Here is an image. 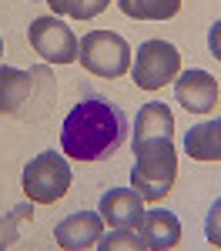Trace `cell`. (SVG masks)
Returning a JSON list of instances; mask_svg holds the SVG:
<instances>
[{"label": "cell", "instance_id": "18", "mask_svg": "<svg viewBox=\"0 0 221 251\" xmlns=\"http://www.w3.org/2000/svg\"><path fill=\"white\" fill-rule=\"evenodd\" d=\"M204 234H208V245L211 248H221V198L211 204V211L204 218Z\"/></svg>", "mask_w": 221, "mask_h": 251}, {"label": "cell", "instance_id": "12", "mask_svg": "<svg viewBox=\"0 0 221 251\" xmlns=\"http://www.w3.org/2000/svg\"><path fill=\"white\" fill-rule=\"evenodd\" d=\"M174 134V114L168 104L161 100H151L138 111V121H134V137L131 144H141V141H154V137H171Z\"/></svg>", "mask_w": 221, "mask_h": 251}, {"label": "cell", "instance_id": "11", "mask_svg": "<svg viewBox=\"0 0 221 251\" xmlns=\"http://www.w3.org/2000/svg\"><path fill=\"white\" fill-rule=\"evenodd\" d=\"M138 234H141V245L147 251H168L181 241V221L174 211L154 208V211H144Z\"/></svg>", "mask_w": 221, "mask_h": 251}, {"label": "cell", "instance_id": "17", "mask_svg": "<svg viewBox=\"0 0 221 251\" xmlns=\"http://www.w3.org/2000/svg\"><path fill=\"white\" fill-rule=\"evenodd\" d=\"M34 214V208H30V201H24V204H17L14 211H7L3 218H0V251L10 248L14 241H17V228L24 218H30Z\"/></svg>", "mask_w": 221, "mask_h": 251}, {"label": "cell", "instance_id": "4", "mask_svg": "<svg viewBox=\"0 0 221 251\" xmlns=\"http://www.w3.org/2000/svg\"><path fill=\"white\" fill-rule=\"evenodd\" d=\"M71 164L57 151H44L34 161H27L24 168V194L34 204H54L60 201L71 188Z\"/></svg>", "mask_w": 221, "mask_h": 251}, {"label": "cell", "instance_id": "1", "mask_svg": "<svg viewBox=\"0 0 221 251\" xmlns=\"http://www.w3.org/2000/svg\"><path fill=\"white\" fill-rule=\"evenodd\" d=\"M127 134V117L114 100L100 94H87L71 107L60 127V148L74 161H104L107 154H118Z\"/></svg>", "mask_w": 221, "mask_h": 251}, {"label": "cell", "instance_id": "15", "mask_svg": "<svg viewBox=\"0 0 221 251\" xmlns=\"http://www.w3.org/2000/svg\"><path fill=\"white\" fill-rule=\"evenodd\" d=\"M47 3L57 17L64 14V17H74V20H91L111 7V0H47Z\"/></svg>", "mask_w": 221, "mask_h": 251}, {"label": "cell", "instance_id": "19", "mask_svg": "<svg viewBox=\"0 0 221 251\" xmlns=\"http://www.w3.org/2000/svg\"><path fill=\"white\" fill-rule=\"evenodd\" d=\"M208 50L215 60H221V20H215L211 30H208Z\"/></svg>", "mask_w": 221, "mask_h": 251}, {"label": "cell", "instance_id": "7", "mask_svg": "<svg viewBox=\"0 0 221 251\" xmlns=\"http://www.w3.org/2000/svg\"><path fill=\"white\" fill-rule=\"evenodd\" d=\"M174 97L181 100V107L188 114H208L218 104V80L211 77L208 71H201V67H191V71L178 74Z\"/></svg>", "mask_w": 221, "mask_h": 251}, {"label": "cell", "instance_id": "16", "mask_svg": "<svg viewBox=\"0 0 221 251\" xmlns=\"http://www.w3.org/2000/svg\"><path fill=\"white\" fill-rule=\"evenodd\" d=\"M98 248H100V251H121V248H127V251H141L144 245H141L138 228H111V234H100Z\"/></svg>", "mask_w": 221, "mask_h": 251}, {"label": "cell", "instance_id": "14", "mask_svg": "<svg viewBox=\"0 0 221 251\" xmlns=\"http://www.w3.org/2000/svg\"><path fill=\"white\" fill-rule=\"evenodd\" d=\"M118 7L134 20H171L181 10V0H118Z\"/></svg>", "mask_w": 221, "mask_h": 251}, {"label": "cell", "instance_id": "5", "mask_svg": "<svg viewBox=\"0 0 221 251\" xmlns=\"http://www.w3.org/2000/svg\"><path fill=\"white\" fill-rule=\"evenodd\" d=\"M181 74V54L168 40H144L131 64V77L141 91H161L168 80Z\"/></svg>", "mask_w": 221, "mask_h": 251}, {"label": "cell", "instance_id": "6", "mask_svg": "<svg viewBox=\"0 0 221 251\" xmlns=\"http://www.w3.org/2000/svg\"><path fill=\"white\" fill-rule=\"evenodd\" d=\"M27 37H30V47L37 50L47 64H74L80 50V40L74 37V30L57 17H37L30 27H27Z\"/></svg>", "mask_w": 221, "mask_h": 251}, {"label": "cell", "instance_id": "9", "mask_svg": "<svg viewBox=\"0 0 221 251\" xmlns=\"http://www.w3.org/2000/svg\"><path fill=\"white\" fill-rule=\"evenodd\" d=\"M98 211L111 228H141V221H144V198L134 188H111L100 198Z\"/></svg>", "mask_w": 221, "mask_h": 251}, {"label": "cell", "instance_id": "20", "mask_svg": "<svg viewBox=\"0 0 221 251\" xmlns=\"http://www.w3.org/2000/svg\"><path fill=\"white\" fill-rule=\"evenodd\" d=\"M0 54H3V37H0Z\"/></svg>", "mask_w": 221, "mask_h": 251}, {"label": "cell", "instance_id": "13", "mask_svg": "<svg viewBox=\"0 0 221 251\" xmlns=\"http://www.w3.org/2000/svg\"><path fill=\"white\" fill-rule=\"evenodd\" d=\"M184 151L191 161H221V117L195 124L184 134Z\"/></svg>", "mask_w": 221, "mask_h": 251}, {"label": "cell", "instance_id": "8", "mask_svg": "<svg viewBox=\"0 0 221 251\" xmlns=\"http://www.w3.org/2000/svg\"><path fill=\"white\" fill-rule=\"evenodd\" d=\"M100 234H104V218L100 211H74L67 214L54 228V241L64 251H80V248H98Z\"/></svg>", "mask_w": 221, "mask_h": 251}, {"label": "cell", "instance_id": "2", "mask_svg": "<svg viewBox=\"0 0 221 251\" xmlns=\"http://www.w3.org/2000/svg\"><path fill=\"white\" fill-rule=\"evenodd\" d=\"M178 177V151L171 137H154L134 144V168H131V188L144 201H161L171 191Z\"/></svg>", "mask_w": 221, "mask_h": 251}, {"label": "cell", "instance_id": "10", "mask_svg": "<svg viewBox=\"0 0 221 251\" xmlns=\"http://www.w3.org/2000/svg\"><path fill=\"white\" fill-rule=\"evenodd\" d=\"M47 77V71H20V67H0V114H17L34 94L37 80Z\"/></svg>", "mask_w": 221, "mask_h": 251}, {"label": "cell", "instance_id": "3", "mask_svg": "<svg viewBox=\"0 0 221 251\" xmlns=\"http://www.w3.org/2000/svg\"><path fill=\"white\" fill-rule=\"evenodd\" d=\"M77 60L94 77H124L131 71V47L114 30H91L80 40Z\"/></svg>", "mask_w": 221, "mask_h": 251}]
</instances>
